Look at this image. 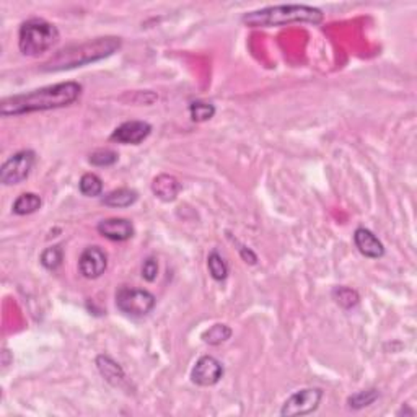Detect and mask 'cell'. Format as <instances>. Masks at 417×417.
<instances>
[{
  "instance_id": "cell-14",
  "label": "cell",
  "mask_w": 417,
  "mask_h": 417,
  "mask_svg": "<svg viewBox=\"0 0 417 417\" xmlns=\"http://www.w3.org/2000/svg\"><path fill=\"white\" fill-rule=\"evenodd\" d=\"M152 191H154L155 198L164 200V202H171L180 194L181 183L171 175H159L152 183Z\"/></svg>"
},
{
  "instance_id": "cell-13",
  "label": "cell",
  "mask_w": 417,
  "mask_h": 417,
  "mask_svg": "<svg viewBox=\"0 0 417 417\" xmlns=\"http://www.w3.org/2000/svg\"><path fill=\"white\" fill-rule=\"evenodd\" d=\"M96 368H98L101 377L113 387H121L126 382V373H124L122 367L115 359H111L110 355L101 354L96 357Z\"/></svg>"
},
{
  "instance_id": "cell-1",
  "label": "cell",
  "mask_w": 417,
  "mask_h": 417,
  "mask_svg": "<svg viewBox=\"0 0 417 417\" xmlns=\"http://www.w3.org/2000/svg\"><path fill=\"white\" fill-rule=\"evenodd\" d=\"M82 95V85L77 82H61L47 85L28 93L7 96L0 101V115L4 118L28 115L35 111L57 110L77 101Z\"/></svg>"
},
{
  "instance_id": "cell-22",
  "label": "cell",
  "mask_w": 417,
  "mask_h": 417,
  "mask_svg": "<svg viewBox=\"0 0 417 417\" xmlns=\"http://www.w3.org/2000/svg\"><path fill=\"white\" fill-rule=\"evenodd\" d=\"M189 115H191V119L196 122H204L212 119L215 115V106L212 103H205V101H193L189 105Z\"/></svg>"
},
{
  "instance_id": "cell-23",
  "label": "cell",
  "mask_w": 417,
  "mask_h": 417,
  "mask_svg": "<svg viewBox=\"0 0 417 417\" xmlns=\"http://www.w3.org/2000/svg\"><path fill=\"white\" fill-rule=\"evenodd\" d=\"M333 299L343 308L355 307L360 300L359 294L354 289H349V287H336L333 290Z\"/></svg>"
},
{
  "instance_id": "cell-17",
  "label": "cell",
  "mask_w": 417,
  "mask_h": 417,
  "mask_svg": "<svg viewBox=\"0 0 417 417\" xmlns=\"http://www.w3.org/2000/svg\"><path fill=\"white\" fill-rule=\"evenodd\" d=\"M79 189H80V193H82L84 196H86V198L101 196V193H103L101 178L98 175H95V173H85V175L80 178Z\"/></svg>"
},
{
  "instance_id": "cell-5",
  "label": "cell",
  "mask_w": 417,
  "mask_h": 417,
  "mask_svg": "<svg viewBox=\"0 0 417 417\" xmlns=\"http://www.w3.org/2000/svg\"><path fill=\"white\" fill-rule=\"evenodd\" d=\"M156 299L149 290L134 289V287H121L116 292V307L124 315L140 318L149 315L155 308Z\"/></svg>"
},
{
  "instance_id": "cell-4",
  "label": "cell",
  "mask_w": 417,
  "mask_h": 417,
  "mask_svg": "<svg viewBox=\"0 0 417 417\" xmlns=\"http://www.w3.org/2000/svg\"><path fill=\"white\" fill-rule=\"evenodd\" d=\"M59 30L56 25L45 18H30L21 23L18 31V47L25 56H40L51 51L59 42Z\"/></svg>"
},
{
  "instance_id": "cell-8",
  "label": "cell",
  "mask_w": 417,
  "mask_h": 417,
  "mask_svg": "<svg viewBox=\"0 0 417 417\" xmlns=\"http://www.w3.org/2000/svg\"><path fill=\"white\" fill-rule=\"evenodd\" d=\"M224 377V365L212 355H202L191 370V380L199 387H214Z\"/></svg>"
},
{
  "instance_id": "cell-11",
  "label": "cell",
  "mask_w": 417,
  "mask_h": 417,
  "mask_svg": "<svg viewBox=\"0 0 417 417\" xmlns=\"http://www.w3.org/2000/svg\"><path fill=\"white\" fill-rule=\"evenodd\" d=\"M96 230H98L101 236H105L111 241H126L134 236V225L127 219H105L100 222Z\"/></svg>"
},
{
  "instance_id": "cell-24",
  "label": "cell",
  "mask_w": 417,
  "mask_h": 417,
  "mask_svg": "<svg viewBox=\"0 0 417 417\" xmlns=\"http://www.w3.org/2000/svg\"><path fill=\"white\" fill-rule=\"evenodd\" d=\"M88 161L95 166H111L118 161V154L115 150H110V149H100V150H95L93 154L90 155Z\"/></svg>"
},
{
  "instance_id": "cell-12",
  "label": "cell",
  "mask_w": 417,
  "mask_h": 417,
  "mask_svg": "<svg viewBox=\"0 0 417 417\" xmlns=\"http://www.w3.org/2000/svg\"><path fill=\"white\" fill-rule=\"evenodd\" d=\"M354 243L357 250L360 251V254H364L365 258L378 259L384 256L383 243L378 240V236L372 230L365 229V227H359L354 232Z\"/></svg>"
},
{
  "instance_id": "cell-3",
  "label": "cell",
  "mask_w": 417,
  "mask_h": 417,
  "mask_svg": "<svg viewBox=\"0 0 417 417\" xmlns=\"http://www.w3.org/2000/svg\"><path fill=\"white\" fill-rule=\"evenodd\" d=\"M323 12L310 5H274L243 15L241 21L250 28H273L290 23H313L323 21Z\"/></svg>"
},
{
  "instance_id": "cell-18",
  "label": "cell",
  "mask_w": 417,
  "mask_h": 417,
  "mask_svg": "<svg viewBox=\"0 0 417 417\" xmlns=\"http://www.w3.org/2000/svg\"><path fill=\"white\" fill-rule=\"evenodd\" d=\"M207 268L210 275L215 280H219V282L229 278V264H227L225 259L217 251H212L207 256Z\"/></svg>"
},
{
  "instance_id": "cell-9",
  "label": "cell",
  "mask_w": 417,
  "mask_h": 417,
  "mask_svg": "<svg viewBox=\"0 0 417 417\" xmlns=\"http://www.w3.org/2000/svg\"><path fill=\"white\" fill-rule=\"evenodd\" d=\"M108 268V256L100 246L85 248L79 258V270L85 279H98Z\"/></svg>"
},
{
  "instance_id": "cell-6",
  "label": "cell",
  "mask_w": 417,
  "mask_h": 417,
  "mask_svg": "<svg viewBox=\"0 0 417 417\" xmlns=\"http://www.w3.org/2000/svg\"><path fill=\"white\" fill-rule=\"evenodd\" d=\"M36 161L33 150H20L13 154L0 168V183L4 186H15V184L28 180Z\"/></svg>"
},
{
  "instance_id": "cell-21",
  "label": "cell",
  "mask_w": 417,
  "mask_h": 417,
  "mask_svg": "<svg viewBox=\"0 0 417 417\" xmlns=\"http://www.w3.org/2000/svg\"><path fill=\"white\" fill-rule=\"evenodd\" d=\"M62 259H64L62 248L61 246H50L41 253L40 263H41V266L47 270H56L62 264Z\"/></svg>"
},
{
  "instance_id": "cell-26",
  "label": "cell",
  "mask_w": 417,
  "mask_h": 417,
  "mask_svg": "<svg viewBox=\"0 0 417 417\" xmlns=\"http://www.w3.org/2000/svg\"><path fill=\"white\" fill-rule=\"evenodd\" d=\"M240 254H241L243 261H245V263H248V264H256L258 256L250 250V248H246V246L240 248Z\"/></svg>"
},
{
  "instance_id": "cell-19",
  "label": "cell",
  "mask_w": 417,
  "mask_h": 417,
  "mask_svg": "<svg viewBox=\"0 0 417 417\" xmlns=\"http://www.w3.org/2000/svg\"><path fill=\"white\" fill-rule=\"evenodd\" d=\"M232 338V329L227 326V324H214L212 328H209L207 331L202 334V341L205 344L210 345H219L225 341Z\"/></svg>"
},
{
  "instance_id": "cell-2",
  "label": "cell",
  "mask_w": 417,
  "mask_h": 417,
  "mask_svg": "<svg viewBox=\"0 0 417 417\" xmlns=\"http://www.w3.org/2000/svg\"><path fill=\"white\" fill-rule=\"evenodd\" d=\"M119 47H121V38H96V40L82 42V45H72L57 51L56 56H52L50 61L42 64L41 70H45V72H57V70L82 67L85 64L110 57Z\"/></svg>"
},
{
  "instance_id": "cell-16",
  "label": "cell",
  "mask_w": 417,
  "mask_h": 417,
  "mask_svg": "<svg viewBox=\"0 0 417 417\" xmlns=\"http://www.w3.org/2000/svg\"><path fill=\"white\" fill-rule=\"evenodd\" d=\"M41 204H42V200L40 196H38V194L23 193V194H20L17 199H15L12 210H13V214H17V215H28V214L36 212V210H40Z\"/></svg>"
},
{
  "instance_id": "cell-25",
  "label": "cell",
  "mask_w": 417,
  "mask_h": 417,
  "mask_svg": "<svg viewBox=\"0 0 417 417\" xmlns=\"http://www.w3.org/2000/svg\"><path fill=\"white\" fill-rule=\"evenodd\" d=\"M140 274H142V279L147 280V282H154L159 278V259L154 256H149L142 264V269H140Z\"/></svg>"
},
{
  "instance_id": "cell-15",
  "label": "cell",
  "mask_w": 417,
  "mask_h": 417,
  "mask_svg": "<svg viewBox=\"0 0 417 417\" xmlns=\"http://www.w3.org/2000/svg\"><path fill=\"white\" fill-rule=\"evenodd\" d=\"M139 194L137 191H134L131 188H119L115 189V191L108 193L106 196L101 198V204L108 205V207H131L132 204L137 202Z\"/></svg>"
},
{
  "instance_id": "cell-7",
  "label": "cell",
  "mask_w": 417,
  "mask_h": 417,
  "mask_svg": "<svg viewBox=\"0 0 417 417\" xmlns=\"http://www.w3.org/2000/svg\"><path fill=\"white\" fill-rule=\"evenodd\" d=\"M323 399L321 388H303L290 394L282 404L280 416L282 417H295V416H308L319 408V403Z\"/></svg>"
},
{
  "instance_id": "cell-20",
  "label": "cell",
  "mask_w": 417,
  "mask_h": 417,
  "mask_svg": "<svg viewBox=\"0 0 417 417\" xmlns=\"http://www.w3.org/2000/svg\"><path fill=\"white\" fill-rule=\"evenodd\" d=\"M378 396H380V393H378V389L375 388L362 389V392L352 394V396L348 399V404L352 409H364L367 408V406L375 403Z\"/></svg>"
},
{
  "instance_id": "cell-10",
  "label": "cell",
  "mask_w": 417,
  "mask_h": 417,
  "mask_svg": "<svg viewBox=\"0 0 417 417\" xmlns=\"http://www.w3.org/2000/svg\"><path fill=\"white\" fill-rule=\"evenodd\" d=\"M152 126L145 121H126L113 131L110 140L111 142L124 145H139L149 137Z\"/></svg>"
}]
</instances>
